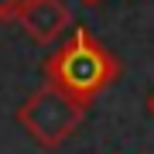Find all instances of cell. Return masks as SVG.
I'll use <instances>...</instances> for the list:
<instances>
[{"label": "cell", "instance_id": "obj_2", "mask_svg": "<svg viewBox=\"0 0 154 154\" xmlns=\"http://www.w3.org/2000/svg\"><path fill=\"white\" fill-rule=\"evenodd\" d=\"M82 116H86L82 106H75L72 99H65L48 82L41 89H34V93L17 106V123L34 137V144H41V147H48V151L62 147V144L79 130Z\"/></svg>", "mask_w": 154, "mask_h": 154}, {"label": "cell", "instance_id": "obj_6", "mask_svg": "<svg viewBox=\"0 0 154 154\" xmlns=\"http://www.w3.org/2000/svg\"><path fill=\"white\" fill-rule=\"evenodd\" d=\"M82 4H86V7H96V4H99V0H82Z\"/></svg>", "mask_w": 154, "mask_h": 154}, {"label": "cell", "instance_id": "obj_5", "mask_svg": "<svg viewBox=\"0 0 154 154\" xmlns=\"http://www.w3.org/2000/svg\"><path fill=\"white\" fill-rule=\"evenodd\" d=\"M147 110H151V116H154V93L147 96Z\"/></svg>", "mask_w": 154, "mask_h": 154}, {"label": "cell", "instance_id": "obj_4", "mask_svg": "<svg viewBox=\"0 0 154 154\" xmlns=\"http://www.w3.org/2000/svg\"><path fill=\"white\" fill-rule=\"evenodd\" d=\"M28 0H0V21H17Z\"/></svg>", "mask_w": 154, "mask_h": 154}, {"label": "cell", "instance_id": "obj_3", "mask_svg": "<svg viewBox=\"0 0 154 154\" xmlns=\"http://www.w3.org/2000/svg\"><path fill=\"white\" fill-rule=\"evenodd\" d=\"M17 24L38 45H48L72 24V14H69V7L62 0H28L21 17H17Z\"/></svg>", "mask_w": 154, "mask_h": 154}, {"label": "cell", "instance_id": "obj_1", "mask_svg": "<svg viewBox=\"0 0 154 154\" xmlns=\"http://www.w3.org/2000/svg\"><path fill=\"white\" fill-rule=\"evenodd\" d=\"M120 75V62L99 45L86 28H75L72 38L55 55L45 58V79L75 106H86Z\"/></svg>", "mask_w": 154, "mask_h": 154}]
</instances>
